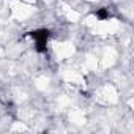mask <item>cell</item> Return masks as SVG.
Listing matches in <instances>:
<instances>
[{
    "label": "cell",
    "mask_w": 134,
    "mask_h": 134,
    "mask_svg": "<svg viewBox=\"0 0 134 134\" xmlns=\"http://www.w3.org/2000/svg\"><path fill=\"white\" fill-rule=\"evenodd\" d=\"M30 36L36 41V51L38 52H44L46 51V43H47V38H49V30H35V32H30Z\"/></svg>",
    "instance_id": "obj_1"
},
{
    "label": "cell",
    "mask_w": 134,
    "mask_h": 134,
    "mask_svg": "<svg viewBox=\"0 0 134 134\" xmlns=\"http://www.w3.org/2000/svg\"><path fill=\"white\" fill-rule=\"evenodd\" d=\"M96 16H98L99 19H106V18L109 16V13H107V10H104V8H103V10H99V11L96 13Z\"/></svg>",
    "instance_id": "obj_2"
}]
</instances>
